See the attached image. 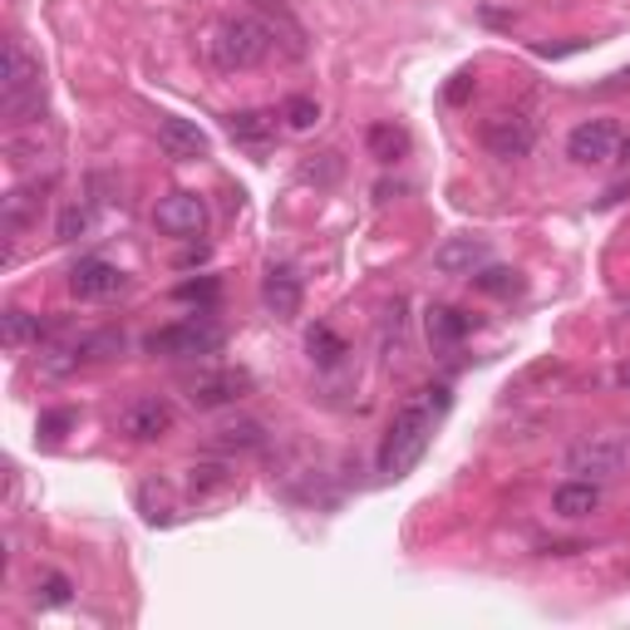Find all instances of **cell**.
<instances>
[{
    "label": "cell",
    "instance_id": "obj_1",
    "mask_svg": "<svg viewBox=\"0 0 630 630\" xmlns=\"http://www.w3.org/2000/svg\"><path fill=\"white\" fill-rule=\"evenodd\" d=\"M443 413H448V389H443V384H429V389L409 394V399L394 409L389 429H384V439H380V458H374L380 478L413 472V463L423 458V448H429V439H433V423H439Z\"/></svg>",
    "mask_w": 630,
    "mask_h": 630
},
{
    "label": "cell",
    "instance_id": "obj_2",
    "mask_svg": "<svg viewBox=\"0 0 630 630\" xmlns=\"http://www.w3.org/2000/svg\"><path fill=\"white\" fill-rule=\"evenodd\" d=\"M276 49V35L271 25H266L261 15H232L222 20V25L212 30V39H207V55H212V65L222 69V74H242V69H256L266 65Z\"/></svg>",
    "mask_w": 630,
    "mask_h": 630
},
{
    "label": "cell",
    "instance_id": "obj_3",
    "mask_svg": "<svg viewBox=\"0 0 630 630\" xmlns=\"http://www.w3.org/2000/svg\"><path fill=\"white\" fill-rule=\"evenodd\" d=\"M45 94H39V59L30 55L20 39H5V69H0V108L10 124L39 114Z\"/></svg>",
    "mask_w": 630,
    "mask_h": 630
},
{
    "label": "cell",
    "instance_id": "obj_4",
    "mask_svg": "<svg viewBox=\"0 0 630 630\" xmlns=\"http://www.w3.org/2000/svg\"><path fill=\"white\" fill-rule=\"evenodd\" d=\"M630 463V443L620 439V433H591V439H576L567 448V458H561V468L571 472V478H591V482H610L620 478Z\"/></svg>",
    "mask_w": 630,
    "mask_h": 630
},
{
    "label": "cell",
    "instance_id": "obj_5",
    "mask_svg": "<svg viewBox=\"0 0 630 630\" xmlns=\"http://www.w3.org/2000/svg\"><path fill=\"white\" fill-rule=\"evenodd\" d=\"M222 325H212L207 315L197 320H177V325H163L143 340L148 354H163V360H197V354H217L222 350Z\"/></svg>",
    "mask_w": 630,
    "mask_h": 630
},
{
    "label": "cell",
    "instance_id": "obj_6",
    "mask_svg": "<svg viewBox=\"0 0 630 630\" xmlns=\"http://www.w3.org/2000/svg\"><path fill=\"white\" fill-rule=\"evenodd\" d=\"M173 423H177V409L163 399V394H138L133 404L118 409V433L133 443H158Z\"/></svg>",
    "mask_w": 630,
    "mask_h": 630
},
{
    "label": "cell",
    "instance_id": "obj_7",
    "mask_svg": "<svg viewBox=\"0 0 630 630\" xmlns=\"http://www.w3.org/2000/svg\"><path fill=\"white\" fill-rule=\"evenodd\" d=\"M620 153V124L616 118H586V124L571 128L567 138V158L581 167H600Z\"/></svg>",
    "mask_w": 630,
    "mask_h": 630
},
{
    "label": "cell",
    "instance_id": "obj_8",
    "mask_svg": "<svg viewBox=\"0 0 630 630\" xmlns=\"http://www.w3.org/2000/svg\"><path fill=\"white\" fill-rule=\"evenodd\" d=\"M153 226L163 236H183V242H192V236L207 232V202L197 192H167V197H158Z\"/></svg>",
    "mask_w": 630,
    "mask_h": 630
},
{
    "label": "cell",
    "instance_id": "obj_9",
    "mask_svg": "<svg viewBox=\"0 0 630 630\" xmlns=\"http://www.w3.org/2000/svg\"><path fill=\"white\" fill-rule=\"evenodd\" d=\"M482 143H488L492 158L517 163V158H527L532 143H537V124H532L527 114H498L482 124Z\"/></svg>",
    "mask_w": 630,
    "mask_h": 630
},
{
    "label": "cell",
    "instance_id": "obj_10",
    "mask_svg": "<svg viewBox=\"0 0 630 630\" xmlns=\"http://www.w3.org/2000/svg\"><path fill=\"white\" fill-rule=\"evenodd\" d=\"M128 285V276L118 271L114 261H104V256H79L74 266H69V295H79V301H108V295H118Z\"/></svg>",
    "mask_w": 630,
    "mask_h": 630
},
{
    "label": "cell",
    "instance_id": "obj_11",
    "mask_svg": "<svg viewBox=\"0 0 630 630\" xmlns=\"http://www.w3.org/2000/svg\"><path fill=\"white\" fill-rule=\"evenodd\" d=\"M197 409H222V404H236L242 394H252V374L246 370H207L187 384Z\"/></svg>",
    "mask_w": 630,
    "mask_h": 630
},
{
    "label": "cell",
    "instance_id": "obj_12",
    "mask_svg": "<svg viewBox=\"0 0 630 630\" xmlns=\"http://www.w3.org/2000/svg\"><path fill=\"white\" fill-rule=\"evenodd\" d=\"M488 261H492V246L482 242V236H448V242H439V252H433V271H443V276H472Z\"/></svg>",
    "mask_w": 630,
    "mask_h": 630
},
{
    "label": "cell",
    "instance_id": "obj_13",
    "mask_svg": "<svg viewBox=\"0 0 630 630\" xmlns=\"http://www.w3.org/2000/svg\"><path fill=\"white\" fill-rule=\"evenodd\" d=\"M261 301H266V311H271L276 320H295V315H301V301H305L301 276H295L291 266H266Z\"/></svg>",
    "mask_w": 630,
    "mask_h": 630
},
{
    "label": "cell",
    "instance_id": "obj_14",
    "mask_svg": "<svg viewBox=\"0 0 630 630\" xmlns=\"http://www.w3.org/2000/svg\"><path fill=\"white\" fill-rule=\"evenodd\" d=\"M158 148H163L167 158H177V163H197V158H207V133L192 124V118H177L167 114L163 124H158Z\"/></svg>",
    "mask_w": 630,
    "mask_h": 630
},
{
    "label": "cell",
    "instance_id": "obj_15",
    "mask_svg": "<svg viewBox=\"0 0 630 630\" xmlns=\"http://www.w3.org/2000/svg\"><path fill=\"white\" fill-rule=\"evenodd\" d=\"M600 502H606V492L591 478H567L551 492V512L557 517H591V512H600Z\"/></svg>",
    "mask_w": 630,
    "mask_h": 630
},
{
    "label": "cell",
    "instance_id": "obj_16",
    "mask_svg": "<svg viewBox=\"0 0 630 630\" xmlns=\"http://www.w3.org/2000/svg\"><path fill=\"white\" fill-rule=\"evenodd\" d=\"M423 330H429L433 350H453V345H463V335L472 330V315L453 311V305H429V315H423Z\"/></svg>",
    "mask_w": 630,
    "mask_h": 630
},
{
    "label": "cell",
    "instance_id": "obj_17",
    "mask_svg": "<svg viewBox=\"0 0 630 630\" xmlns=\"http://www.w3.org/2000/svg\"><path fill=\"white\" fill-rule=\"evenodd\" d=\"M226 133L246 148H261L266 138L276 133V114H261V108H242V114L226 118Z\"/></svg>",
    "mask_w": 630,
    "mask_h": 630
},
{
    "label": "cell",
    "instance_id": "obj_18",
    "mask_svg": "<svg viewBox=\"0 0 630 630\" xmlns=\"http://www.w3.org/2000/svg\"><path fill=\"white\" fill-rule=\"evenodd\" d=\"M266 443V429L256 419H236V423H222L212 433V448H226V453H252Z\"/></svg>",
    "mask_w": 630,
    "mask_h": 630
},
{
    "label": "cell",
    "instance_id": "obj_19",
    "mask_svg": "<svg viewBox=\"0 0 630 630\" xmlns=\"http://www.w3.org/2000/svg\"><path fill=\"white\" fill-rule=\"evenodd\" d=\"M364 148H370L374 163H399V158L409 153V133L394 124H374L370 133H364Z\"/></svg>",
    "mask_w": 630,
    "mask_h": 630
},
{
    "label": "cell",
    "instance_id": "obj_20",
    "mask_svg": "<svg viewBox=\"0 0 630 630\" xmlns=\"http://www.w3.org/2000/svg\"><path fill=\"white\" fill-rule=\"evenodd\" d=\"M74 354H79V364L114 360V354H124V335H118V330H89V335H74Z\"/></svg>",
    "mask_w": 630,
    "mask_h": 630
},
{
    "label": "cell",
    "instance_id": "obj_21",
    "mask_svg": "<svg viewBox=\"0 0 630 630\" xmlns=\"http://www.w3.org/2000/svg\"><path fill=\"white\" fill-rule=\"evenodd\" d=\"M305 350H311V360L320 364V370H335V364L350 354V350H345V340L330 330V325H311V330H305Z\"/></svg>",
    "mask_w": 630,
    "mask_h": 630
},
{
    "label": "cell",
    "instance_id": "obj_22",
    "mask_svg": "<svg viewBox=\"0 0 630 630\" xmlns=\"http://www.w3.org/2000/svg\"><path fill=\"white\" fill-rule=\"evenodd\" d=\"M0 335H5V350H20L25 340H45V325H39L30 311H15V305H10V311L0 315Z\"/></svg>",
    "mask_w": 630,
    "mask_h": 630
},
{
    "label": "cell",
    "instance_id": "obj_23",
    "mask_svg": "<svg viewBox=\"0 0 630 630\" xmlns=\"http://www.w3.org/2000/svg\"><path fill=\"white\" fill-rule=\"evenodd\" d=\"M226 488H232V468H226V463H192V468H187V492H192V498L226 492Z\"/></svg>",
    "mask_w": 630,
    "mask_h": 630
},
{
    "label": "cell",
    "instance_id": "obj_24",
    "mask_svg": "<svg viewBox=\"0 0 630 630\" xmlns=\"http://www.w3.org/2000/svg\"><path fill=\"white\" fill-rule=\"evenodd\" d=\"M472 281V291H482V295H517L522 291V276L512 271V266H482V271H472L468 276Z\"/></svg>",
    "mask_w": 630,
    "mask_h": 630
},
{
    "label": "cell",
    "instance_id": "obj_25",
    "mask_svg": "<svg viewBox=\"0 0 630 630\" xmlns=\"http://www.w3.org/2000/svg\"><path fill=\"white\" fill-rule=\"evenodd\" d=\"M281 118H285V128H291V133H311V128L320 124V104H315V98H305V94H291L281 104Z\"/></svg>",
    "mask_w": 630,
    "mask_h": 630
},
{
    "label": "cell",
    "instance_id": "obj_26",
    "mask_svg": "<svg viewBox=\"0 0 630 630\" xmlns=\"http://www.w3.org/2000/svg\"><path fill=\"white\" fill-rule=\"evenodd\" d=\"M89 226H94V212L89 207H65L59 212V242H79V236H89Z\"/></svg>",
    "mask_w": 630,
    "mask_h": 630
},
{
    "label": "cell",
    "instance_id": "obj_27",
    "mask_svg": "<svg viewBox=\"0 0 630 630\" xmlns=\"http://www.w3.org/2000/svg\"><path fill=\"white\" fill-rule=\"evenodd\" d=\"M69 596H74V586H69V576H59V571H49V576L45 581H35V600H39V606H65V600Z\"/></svg>",
    "mask_w": 630,
    "mask_h": 630
},
{
    "label": "cell",
    "instance_id": "obj_28",
    "mask_svg": "<svg viewBox=\"0 0 630 630\" xmlns=\"http://www.w3.org/2000/svg\"><path fill=\"white\" fill-rule=\"evenodd\" d=\"M217 295H222V281H217V276H197V281H183V285H177V301L217 305Z\"/></svg>",
    "mask_w": 630,
    "mask_h": 630
},
{
    "label": "cell",
    "instance_id": "obj_29",
    "mask_svg": "<svg viewBox=\"0 0 630 630\" xmlns=\"http://www.w3.org/2000/svg\"><path fill=\"white\" fill-rule=\"evenodd\" d=\"M404 311H409V301H404V295H394L389 311H384V345H394V350L404 345Z\"/></svg>",
    "mask_w": 630,
    "mask_h": 630
},
{
    "label": "cell",
    "instance_id": "obj_30",
    "mask_svg": "<svg viewBox=\"0 0 630 630\" xmlns=\"http://www.w3.org/2000/svg\"><path fill=\"white\" fill-rule=\"evenodd\" d=\"M69 423H74V413L59 409V413H45V419H39V429H45V433H59V429H69Z\"/></svg>",
    "mask_w": 630,
    "mask_h": 630
},
{
    "label": "cell",
    "instance_id": "obj_31",
    "mask_svg": "<svg viewBox=\"0 0 630 630\" xmlns=\"http://www.w3.org/2000/svg\"><path fill=\"white\" fill-rule=\"evenodd\" d=\"M468 89H472V74H458V84L448 89V104H463V98H468Z\"/></svg>",
    "mask_w": 630,
    "mask_h": 630
},
{
    "label": "cell",
    "instance_id": "obj_32",
    "mask_svg": "<svg viewBox=\"0 0 630 630\" xmlns=\"http://www.w3.org/2000/svg\"><path fill=\"white\" fill-rule=\"evenodd\" d=\"M192 261H207V246H202V242L187 246V252H183V266H192Z\"/></svg>",
    "mask_w": 630,
    "mask_h": 630
},
{
    "label": "cell",
    "instance_id": "obj_33",
    "mask_svg": "<svg viewBox=\"0 0 630 630\" xmlns=\"http://www.w3.org/2000/svg\"><path fill=\"white\" fill-rule=\"evenodd\" d=\"M616 384L630 394V360H620V364H616Z\"/></svg>",
    "mask_w": 630,
    "mask_h": 630
},
{
    "label": "cell",
    "instance_id": "obj_34",
    "mask_svg": "<svg viewBox=\"0 0 630 630\" xmlns=\"http://www.w3.org/2000/svg\"><path fill=\"white\" fill-rule=\"evenodd\" d=\"M620 148H626V158H630V143H620Z\"/></svg>",
    "mask_w": 630,
    "mask_h": 630
}]
</instances>
